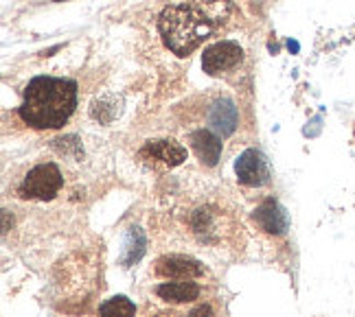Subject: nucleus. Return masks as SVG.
Listing matches in <instances>:
<instances>
[{"label":"nucleus","mask_w":355,"mask_h":317,"mask_svg":"<svg viewBox=\"0 0 355 317\" xmlns=\"http://www.w3.org/2000/svg\"><path fill=\"white\" fill-rule=\"evenodd\" d=\"M228 16L226 0H189L162 9L158 31L162 42L178 57H187L211 37Z\"/></svg>","instance_id":"1"},{"label":"nucleus","mask_w":355,"mask_h":317,"mask_svg":"<svg viewBox=\"0 0 355 317\" xmlns=\"http://www.w3.org/2000/svg\"><path fill=\"white\" fill-rule=\"evenodd\" d=\"M77 107V84L62 77H35L24 88L20 118L35 129H60Z\"/></svg>","instance_id":"2"},{"label":"nucleus","mask_w":355,"mask_h":317,"mask_svg":"<svg viewBox=\"0 0 355 317\" xmlns=\"http://www.w3.org/2000/svg\"><path fill=\"white\" fill-rule=\"evenodd\" d=\"M191 228L204 243H226L241 226L235 224V217L215 206H202L191 215Z\"/></svg>","instance_id":"3"},{"label":"nucleus","mask_w":355,"mask_h":317,"mask_svg":"<svg viewBox=\"0 0 355 317\" xmlns=\"http://www.w3.org/2000/svg\"><path fill=\"white\" fill-rule=\"evenodd\" d=\"M62 184H64V177H62V171L58 169V164L44 162V164H37V167H33L29 173H26L18 192L22 199L46 201L58 195Z\"/></svg>","instance_id":"4"},{"label":"nucleus","mask_w":355,"mask_h":317,"mask_svg":"<svg viewBox=\"0 0 355 317\" xmlns=\"http://www.w3.org/2000/svg\"><path fill=\"white\" fill-rule=\"evenodd\" d=\"M243 60V51L237 42H230V39H222V42L211 44L202 55V71L217 77L222 73H228L237 68Z\"/></svg>","instance_id":"5"},{"label":"nucleus","mask_w":355,"mask_h":317,"mask_svg":"<svg viewBox=\"0 0 355 317\" xmlns=\"http://www.w3.org/2000/svg\"><path fill=\"white\" fill-rule=\"evenodd\" d=\"M237 180L245 186H266L270 182L268 160L259 149H245L235 162Z\"/></svg>","instance_id":"6"},{"label":"nucleus","mask_w":355,"mask_h":317,"mask_svg":"<svg viewBox=\"0 0 355 317\" xmlns=\"http://www.w3.org/2000/svg\"><path fill=\"white\" fill-rule=\"evenodd\" d=\"M154 271L160 278H167V280H196L204 273V267L191 256L169 254L156 260Z\"/></svg>","instance_id":"7"},{"label":"nucleus","mask_w":355,"mask_h":317,"mask_svg":"<svg viewBox=\"0 0 355 317\" xmlns=\"http://www.w3.org/2000/svg\"><path fill=\"white\" fill-rule=\"evenodd\" d=\"M254 224L261 228L268 234H275V237H281V234L288 232L290 221H288V212L281 208V203L277 199H266L259 208L252 212Z\"/></svg>","instance_id":"8"},{"label":"nucleus","mask_w":355,"mask_h":317,"mask_svg":"<svg viewBox=\"0 0 355 317\" xmlns=\"http://www.w3.org/2000/svg\"><path fill=\"white\" fill-rule=\"evenodd\" d=\"M200 284L193 280H171L156 287V296L171 305H191L200 298Z\"/></svg>","instance_id":"9"},{"label":"nucleus","mask_w":355,"mask_h":317,"mask_svg":"<svg viewBox=\"0 0 355 317\" xmlns=\"http://www.w3.org/2000/svg\"><path fill=\"white\" fill-rule=\"evenodd\" d=\"M191 147L198 154L200 162L207 164V167H215L217 160L222 156V141L217 138L211 129H198L189 136Z\"/></svg>","instance_id":"10"},{"label":"nucleus","mask_w":355,"mask_h":317,"mask_svg":"<svg viewBox=\"0 0 355 317\" xmlns=\"http://www.w3.org/2000/svg\"><path fill=\"white\" fill-rule=\"evenodd\" d=\"M141 154L167 164V167H178V164H182L187 160V149L182 145H178L175 141H149Z\"/></svg>","instance_id":"11"},{"label":"nucleus","mask_w":355,"mask_h":317,"mask_svg":"<svg viewBox=\"0 0 355 317\" xmlns=\"http://www.w3.org/2000/svg\"><path fill=\"white\" fill-rule=\"evenodd\" d=\"M237 120H239V114H237V107L230 99H222L213 103L211 112H209V125L211 129L220 132L222 136H228L233 134L235 127H237Z\"/></svg>","instance_id":"12"},{"label":"nucleus","mask_w":355,"mask_h":317,"mask_svg":"<svg viewBox=\"0 0 355 317\" xmlns=\"http://www.w3.org/2000/svg\"><path fill=\"white\" fill-rule=\"evenodd\" d=\"M134 315H136V307L125 296H114L110 300H105L99 309V317H134Z\"/></svg>","instance_id":"13"},{"label":"nucleus","mask_w":355,"mask_h":317,"mask_svg":"<svg viewBox=\"0 0 355 317\" xmlns=\"http://www.w3.org/2000/svg\"><path fill=\"white\" fill-rule=\"evenodd\" d=\"M121 103H116V99L114 96H101V99H97L92 103V116L97 118L99 123H103V112L105 109H110V112L114 114V116H119L121 114V107H119Z\"/></svg>","instance_id":"14"},{"label":"nucleus","mask_w":355,"mask_h":317,"mask_svg":"<svg viewBox=\"0 0 355 317\" xmlns=\"http://www.w3.org/2000/svg\"><path fill=\"white\" fill-rule=\"evenodd\" d=\"M187 317H215V313H213L211 305H198L187 313Z\"/></svg>","instance_id":"15"},{"label":"nucleus","mask_w":355,"mask_h":317,"mask_svg":"<svg viewBox=\"0 0 355 317\" xmlns=\"http://www.w3.org/2000/svg\"><path fill=\"white\" fill-rule=\"evenodd\" d=\"M154 317H187V315H180L178 311H162V313H158Z\"/></svg>","instance_id":"16"},{"label":"nucleus","mask_w":355,"mask_h":317,"mask_svg":"<svg viewBox=\"0 0 355 317\" xmlns=\"http://www.w3.org/2000/svg\"><path fill=\"white\" fill-rule=\"evenodd\" d=\"M288 46H290V51H294V53H296V51H298V44H296V42H290V44H288Z\"/></svg>","instance_id":"17"}]
</instances>
